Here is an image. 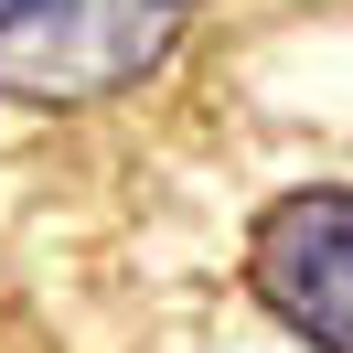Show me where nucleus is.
<instances>
[{"instance_id": "1", "label": "nucleus", "mask_w": 353, "mask_h": 353, "mask_svg": "<svg viewBox=\"0 0 353 353\" xmlns=\"http://www.w3.org/2000/svg\"><path fill=\"white\" fill-rule=\"evenodd\" d=\"M193 0H0V97L22 108H97L129 97L172 54Z\"/></svg>"}, {"instance_id": "2", "label": "nucleus", "mask_w": 353, "mask_h": 353, "mask_svg": "<svg viewBox=\"0 0 353 353\" xmlns=\"http://www.w3.org/2000/svg\"><path fill=\"white\" fill-rule=\"evenodd\" d=\"M257 300L300 332L310 353H353V182H310L257 214Z\"/></svg>"}]
</instances>
